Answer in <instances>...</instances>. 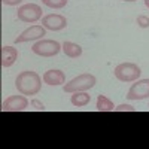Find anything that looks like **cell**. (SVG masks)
<instances>
[{
	"instance_id": "20",
	"label": "cell",
	"mask_w": 149,
	"mask_h": 149,
	"mask_svg": "<svg viewBox=\"0 0 149 149\" xmlns=\"http://www.w3.org/2000/svg\"><path fill=\"white\" fill-rule=\"evenodd\" d=\"M145 5H146V6L149 8V0H145Z\"/></svg>"
},
{
	"instance_id": "7",
	"label": "cell",
	"mask_w": 149,
	"mask_h": 149,
	"mask_svg": "<svg viewBox=\"0 0 149 149\" xmlns=\"http://www.w3.org/2000/svg\"><path fill=\"white\" fill-rule=\"evenodd\" d=\"M29 106V100L27 97L21 94V95H10L2 104V110L5 112H21Z\"/></svg>"
},
{
	"instance_id": "18",
	"label": "cell",
	"mask_w": 149,
	"mask_h": 149,
	"mask_svg": "<svg viewBox=\"0 0 149 149\" xmlns=\"http://www.w3.org/2000/svg\"><path fill=\"white\" fill-rule=\"evenodd\" d=\"M113 110H116V112H134L136 109H134L133 106H130V104H119V106H116Z\"/></svg>"
},
{
	"instance_id": "12",
	"label": "cell",
	"mask_w": 149,
	"mask_h": 149,
	"mask_svg": "<svg viewBox=\"0 0 149 149\" xmlns=\"http://www.w3.org/2000/svg\"><path fill=\"white\" fill-rule=\"evenodd\" d=\"M70 102L73 106L76 107H82V106H86L90 102H91V95L86 94L85 91H78V93H72V97H70Z\"/></svg>"
},
{
	"instance_id": "21",
	"label": "cell",
	"mask_w": 149,
	"mask_h": 149,
	"mask_svg": "<svg viewBox=\"0 0 149 149\" xmlns=\"http://www.w3.org/2000/svg\"><path fill=\"white\" fill-rule=\"evenodd\" d=\"M124 2H136V0H124Z\"/></svg>"
},
{
	"instance_id": "14",
	"label": "cell",
	"mask_w": 149,
	"mask_h": 149,
	"mask_svg": "<svg viewBox=\"0 0 149 149\" xmlns=\"http://www.w3.org/2000/svg\"><path fill=\"white\" fill-rule=\"evenodd\" d=\"M113 109H115L113 103H112V100H109L106 95H98L97 97V110L98 112H112Z\"/></svg>"
},
{
	"instance_id": "17",
	"label": "cell",
	"mask_w": 149,
	"mask_h": 149,
	"mask_svg": "<svg viewBox=\"0 0 149 149\" xmlns=\"http://www.w3.org/2000/svg\"><path fill=\"white\" fill-rule=\"evenodd\" d=\"M30 106H31L34 110H40V112H43V110H45V106H43V103H42V102H39L37 98H33V100L30 102Z\"/></svg>"
},
{
	"instance_id": "10",
	"label": "cell",
	"mask_w": 149,
	"mask_h": 149,
	"mask_svg": "<svg viewBox=\"0 0 149 149\" xmlns=\"http://www.w3.org/2000/svg\"><path fill=\"white\" fill-rule=\"evenodd\" d=\"M43 82L46 85H61L66 82V76L61 70H48L43 73Z\"/></svg>"
},
{
	"instance_id": "6",
	"label": "cell",
	"mask_w": 149,
	"mask_h": 149,
	"mask_svg": "<svg viewBox=\"0 0 149 149\" xmlns=\"http://www.w3.org/2000/svg\"><path fill=\"white\" fill-rule=\"evenodd\" d=\"M149 97V79H140L130 86L127 93L128 100H145Z\"/></svg>"
},
{
	"instance_id": "9",
	"label": "cell",
	"mask_w": 149,
	"mask_h": 149,
	"mask_svg": "<svg viewBox=\"0 0 149 149\" xmlns=\"http://www.w3.org/2000/svg\"><path fill=\"white\" fill-rule=\"evenodd\" d=\"M46 34L45 31V27L43 26H37V24H34V26L29 27L27 30H24L17 39L15 42L17 43H22V42H30V40H36V39H40V37H43Z\"/></svg>"
},
{
	"instance_id": "2",
	"label": "cell",
	"mask_w": 149,
	"mask_h": 149,
	"mask_svg": "<svg viewBox=\"0 0 149 149\" xmlns=\"http://www.w3.org/2000/svg\"><path fill=\"white\" fill-rule=\"evenodd\" d=\"M97 79L94 74L91 73H82L79 74V76L76 78H73L70 82H67L64 86H63V90L64 93H78V91H86V90H91L93 86L95 85Z\"/></svg>"
},
{
	"instance_id": "16",
	"label": "cell",
	"mask_w": 149,
	"mask_h": 149,
	"mask_svg": "<svg viewBox=\"0 0 149 149\" xmlns=\"http://www.w3.org/2000/svg\"><path fill=\"white\" fill-rule=\"evenodd\" d=\"M136 22H137L139 27L146 29V27H149V17H146V15H139L137 19H136Z\"/></svg>"
},
{
	"instance_id": "19",
	"label": "cell",
	"mask_w": 149,
	"mask_h": 149,
	"mask_svg": "<svg viewBox=\"0 0 149 149\" xmlns=\"http://www.w3.org/2000/svg\"><path fill=\"white\" fill-rule=\"evenodd\" d=\"M22 0H2V3L8 5V6H15V5H19Z\"/></svg>"
},
{
	"instance_id": "11",
	"label": "cell",
	"mask_w": 149,
	"mask_h": 149,
	"mask_svg": "<svg viewBox=\"0 0 149 149\" xmlns=\"http://www.w3.org/2000/svg\"><path fill=\"white\" fill-rule=\"evenodd\" d=\"M18 58V51L14 46H3L2 48V66L10 67Z\"/></svg>"
},
{
	"instance_id": "1",
	"label": "cell",
	"mask_w": 149,
	"mask_h": 149,
	"mask_svg": "<svg viewBox=\"0 0 149 149\" xmlns=\"http://www.w3.org/2000/svg\"><path fill=\"white\" fill-rule=\"evenodd\" d=\"M15 86H17L18 93L24 95H36L42 88V79L33 70H24L17 74Z\"/></svg>"
},
{
	"instance_id": "4",
	"label": "cell",
	"mask_w": 149,
	"mask_h": 149,
	"mask_svg": "<svg viewBox=\"0 0 149 149\" xmlns=\"http://www.w3.org/2000/svg\"><path fill=\"white\" fill-rule=\"evenodd\" d=\"M60 49L61 45L57 40H51V39H42L31 46V51L40 57H54L60 52Z\"/></svg>"
},
{
	"instance_id": "15",
	"label": "cell",
	"mask_w": 149,
	"mask_h": 149,
	"mask_svg": "<svg viewBox=\"0 0 149 149\" xmlns=\"http://www.w3.org/2000/svg\"><path fill=\"white\" fill-rule=\"evenodd\" d=\"M42 3L52 9H61L67 5V0H42Z\"/></svg>"
},
{
	"instance_id": "5",
	"label": "cell",
	"mask_w": 149,
	"mask_h": 149,
	"mask_svg": "<svg viewBox=\"0 0 149 149\" xmlns=\"http://www.w3.org/2000/svg\"><path fill=\"white\" fill-rule=\"evenodd\" d=\"M17 17L22 22H36L42 18V8L36 3H27L18 8Z\"/></svg>"
},
{
	"instance_id": "3",
	"label": "cell",
	"mask_w": 149,
	"mask_h": 149,
	"mask_svg": "<svg viewBox=\"0 0 149 149\" xmlns=\"http://www.w3.org/2000/svg\"><path fill=\"white\" fill-rule=\"evenodd\" d=\"M113 74L121 82H133V81L139 79V76L142 74V70L134 63H121L115 67Z\"/></svg>"
},
{
	"instance_id": "8",
	"label": "cell",
	"mask_w": 149,
	"mask_h": 149,
	"mask_svg": "<svg viewBox=\"0 0 149 149\" xmlns=\"http://www.w3.org/2000/svg\"><path fill=\"white\" fill-rule=\"evenodd\" d=\"M42 26L48 30H52V31H58V30H63L67 26V19L63 15H58V14H49L45 15L42 18Z\"/></svg>"
},
{
	"instance_id": "13",
	"label": "cell",
	"mask_w": 149,
	"mask_h": 149,
	"mask_svg": "<svg viewBox=\"0 0 149 149\" xmlns=\"http://www.w3.org/2000/svg\"><path fill=\"white\" fill-rule=\"evenodd\" d=\"M61 49H63V52L70 58H78L82 54V48L78 43H73V42H64L61 45Z\"/></svg>"
}]
</instances>
